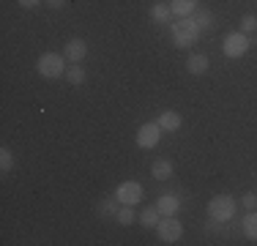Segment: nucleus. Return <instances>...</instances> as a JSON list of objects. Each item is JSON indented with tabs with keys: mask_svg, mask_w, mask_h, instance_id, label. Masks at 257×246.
Segmentation results:
<instances>
[{
	"mask_svg": "<svg viewBox=\"0 0 257 246\" xmlns=\"http://www.w3.org/2000/svg\"><path fill=\"white\" fill-rule=\"evenodd\" d=\"M47 6H50V9H63L66 6V0H44Z\"/></svg>",
	"mask_w": 257,
	"mask_h": 246,
	"instance_id": "393cba45",
	"label": "nucleus"
},
{
	"mask_svg": "<svg viewBox=\"0 0 257 246\" xmlns=\"http://www.w3.org/2000/svg\"><path fill=\"white\" fill-rule=\"evenodd\" d=\"M151 175H154L156 181H167V178L173 175V162H170V159H156L154 167H151Z\"/></svg>",
	"mask_w": 257,
	"mask_h": 246,
	"instance_id": "4468645a",
	"label": "nucleus"
},
{
	"mask_svg": "<svg viewBox=\"0 0 257 246\" xmlns=\"http://www.w3.org/2000/svg\"><path fill=\"white\" fill-rule=\"evenodd\" d=\"M63 55H66V60H69V63H82L85 55H88V44H85L82 39H69V41H66Z\"/></svg>",
	"mask_w": 257,
	"mask_h": 246,
	"instance_id": "6e6552de",
	"label": "nucleus"
},
{
	"mask_svg": "<svg viewBox=\"0 0 257 246\" xmlns=\"http://www.w3.org/2000/svg\"><path fill=\"white\" fill-rule=\"evenodd\" d=\"M243 232H246V238L257 241V213H254V211L243 216Z\"/></svg>",
	"mask_w": 257,
	"mask_h": 246,
	"instance_id": "a211bd4d",
	"label": "nucleus"
},
{
	"mask_svg": "<svg viewBox=\"0 0 257 246\" xmlns=\"http://www.w3.org/2000/svg\"><path fill=\"white\" fill-rule=\"evenodd\" d=\"M219 224H222V221L211 219V221H208V224H205V230H208V232H216V230H219Z\"/></svg>",
	"mask_w": 257,
	"mask_h": 246,
	"instance_id": "a878e982",
	"label": "nucleus"
},
{
	"mask_svg": "<svg viewBox=\"0 0 257 246\" xmlns=\"http://www.w3.org/2000/svg\"><path fill=\"white\" fill-rule=\"evenodd\" d=\"M194 22L200 25V30H208V28L216 25V20H213V14L208 9H197V11H194Z\"/></svg>",
	"mask_w": 257,
	"mask_h": 246,
	"instance_id": "dca6fc26",
	"label": "nucleus"
},
{
	"mask_svg": "<svg viewBox=\"0 0 257 246\" xmlns=\"http://www.w3.org/2000/svg\"><path fill=\"white\" fill-rule=\"evenodd\" d=\"M249 36L243 33V30H235V33H227L222 41V52L227 55V58H243V55L249 52Z\"/></svg>",
	"mask_w": 257,
	"mask_h": 246,
	"instance_id": "20e7f679",
	"label": "nucleus"
},
{
	"mask_svg": "<svg viewBox=\"0 0 257 246\" xmlns=\"http://www.w3.org/2000/svg\"><path fill=\"white\" fill-rule=\"evenodd\" d=\"M156 232H159V241L175 243V241H181V235H183V224H181L175 216H162V221H159V227H156Z\"/></svg>",
	"mask_w": 257,
	"mask_h": 246,
	"instance_id": "39448f33",
	"label": "nucleus"
},
{
	"mask_svg": "<svg viewBox=\"0 0 257 246\" xmlns=\"http://www.w3.org/2000/svg\"><path fill=\"white\" fill-rule=\"evenodd\" d=\"M243 205H246L249 211H254V208H257V194L254 192H246V194H243Z\"/></svg>",
	"mask_w": 257,
	"mask_h": 246,
	"instance_id": "5701e85b",
	"label": "nucleus"
},
{
	"mask_svg": "<svg viewBox=\"0 0 257 246\" xmlns=\"http://www.w3.org/2000/svg\"><path fill=\"white\" fill-rule=\"evenodd\" d=\"M159 140H162V126L159 123H143V126L137 129V145L143 148V151H151V148L159 145Z\"/></svg>",
	"mask_w": 257,
	"mask_h": 246,
	"instance_id": "423d86ee",
	"label": "nucleus"
},
{
	"mask_svg": "<svg viewBox=\"0 0 257 246\" xmlns=\"http://www.w3.org/2000/svg\"><path fill=\"white\" fill-rule=\"evenodd\" d=\"M115 219H118V224H123V227H128V224H134V211H132V205H120V211L115 213Z\"/></svg>",
	"mask_w": 257,
	"mask_h": 246,
	"instance_id": "aec40b11",
	"label": "nucleus"
},
{
	"mask_svg": "<svg viewBox=\"0 0 257 246\" xmlns=\"http://www.w3.org/2000/svg\"><path fill=\"white\" fill-rule=\"evenodd\" d=\"M39 3H44V0H20V6H22V9H36Z\"/></svg>",
	"mask_w": 257,
	"mask_h": 246,
	"instance_id": "b1692460",
	"label": "nucleus"
},
{
	"mask_svg": "<svg viewBox=\"0 0 257 246\" xmlns=\"http://www.w3.org/2000/svg\"><path fill=\"white\" fill-rule=\"evenodd\" d=\"M241 30H243V33H252V30H257V17L254 14L243 17V20H241Z\"/></svg>",
	"mask_w": 257,
	"mask_h": 246,
	"instance_id": "4be33fe9",
	"label": "nucleus"
},
{
	"mask_svg": "<svg viewBox=\"0 0 257 246\" xmlns=\"http://www.w3.org/2000/svg\"><path fill=\"white\" fill-rule=\"evenodd\" d=\"M208 66H211V60H208V55H203V52H194L192 58L186 60V69H189V74H194V77H203L208 71Z\"/></svg>",
	"mask_w": 257,
	"mask_h": 246,
	"instance_id": "9d476101",
	"label": "nucleus"
},
{
	"mask_svg": "<svg viewBox=\"0 0 257 246\" xmlns=\"http://www.w3.org/2000/svg\"><path fill=\"white\" fill-rule=\"evenodd\" d=\"M159 126H162V132H178L181 129V123H183V118L178 112H175V109H164L162 115H159Z\"/></svg>",
	"mask_w": 257,
	"mask_h": 246,
	"instance_id": "1a4fd4ad",
	"label": "nucleus"
},
{
	"mask_svg": "<svg viewBox=\"0 0 257 246\" xmlns=\"http://www.w3.org/2000/svg\"><path fill=\"white\" fill-rule=\"evenodd\" d=\"M0 170L3 172L14 170V153H11L9 148H0Z\"/></svg>",
	"mask_w": 257,
	"mask_h": 246,
	"instance_id": "412c9836",
	"label": "nucleus"
},
{
	"mask_svg": "<svg viewBox=\"0 0 257 246\" xmlns=\"http://www.w3.org/2000/svg\"><path fill=\"white\" fill-rule=\"evenodd\" d=\"M156 208H159L162 216H175L178 208H181V200L175 194H162V197H159V202H156Z\"/></svg>",
	"mask_w": 257,
	"mask_h": 246,
	"instance_id": "9b49d317",
	"label": "nucleus"
},
{
	"mask_svg": "<svg viewBox=\"0 0 257 246\" xmlns=\"http://www.w3.org/2000/svg\"><path fill=\"white\" fill-rule=\"evenodd\" d=\"M118 211H120V200H118V197H115V200H104L101 205H99L101 216H115Z\"/></svg>",
	"mask_w": 257,
	"mask_h": 246,
	"instance_id": "6ab92c4d",
	"label": "nucleus"
},
{
	"mask_svg": "<svg viewBox=\"0 0 257 246\" xmlns=\"http://www.w3.org/2000/svg\"><path fill=\"white\" fill-rule=\"evenodd\" d=\"M159 221H162V213H159V208H156V205L145 208V211L140 213V224H143L145 230H156Z\"/></svg>",
	"mask_w": 257,
	"mask_h": 246,
	"instance_id": "ddd939ff",
	"label": "nucleus"
},
{
	"mask_svg": "<svg viewBox=\"0 0 257 246\" xmlns=\"http://www.w3.org/2000/svg\"><path fill=\"white\" fill-rule=\"evenodd\" d=\"M173 17H192L197 11V0H170Z\"/></svg>",
	"mask_w": 257,
	"mask_h": 246,
	"instance_id": "f8f14e48",
	"label": "nucleus"
},
{
	"mask_svg": "<svg viewBox=\"0 0 257 246\" xmlns=\"http://www.w3.org/2000/svg\"><path fill=\"white\" fill-rule=\"evenodd\" d=\"M69 60H66V55H60V52H44L39 58V63H36V69H39V74L44 79H58V77H63L66 69H69Z\"/></svg>",
	"mask_w": 257,
	"mask_h": 246,
	"instance_id": "f03ea898",
	"label": "nucleus"
},
{
	"mask_svg": "<svg viewBox=\"0 0 257 246\" xmlns=\"http://www.w3.org/2000/svg\"><path fill=\"white\" fill-rule=\"evenodd\" d=\"M170 33H173L175 47H189V44H194V41L200 39L203 30H200L197 22H194V17H178V22H173Z\"/></svg>",
	"mask_w": 257,
	"mask_h": 246,
	"instance_id": "f257e3e1",
	"label": "nucleus"
},
{
	"mask_svg": "<svg viewBox=\"0 0 257 246\" xmlns=\"http://www.w3.org/2000/svg\"><path fill=\"white\" fill-rule=\"evenodd\" d=\"M208 216L216 219V221H230L235 216V200H232L230 194H216L211 202H208Z\"/></svg>",
	"mask_w": 257,
	"mask_h": 246,
	"instance_id": "7ed1b4c3",
	"label": "nucleus"
},
{
	"mask_svg": "<svg viewBox=\"0 0 257 246\" xmlns=\"http://www.w3.org/2000/svg\"><path fill=\"white\" fill-rule=\"evenodd\" d=\"M151 17H154L156 22H170L173 9H170V3H156L154 9H151Z\"/></svg>",
	"mask_w": 257,
	"mask_h": 246,
	"instance_id": "f3484780",
	"label": "nucleus"
},
{
	"mask_svg": "<svg viewBox=\"0 0 257 246\" xmlns=\"http://www.w3.org/2000/svg\"><path fill=\"white\" fill-rule=\"evenodd\" d=\"M63 77H66V82H69V85H82L85 82V69L79 63H71L69 69H66Z\"/></svg>",
	"mask_w": 257,
	"mask_h": 246,
	"instance_id": "2eb2a0df",
	"label": "nucleus"
},
{
	"mask_svg": "<svg viewBox=\"0 0 257 246\" xmlns=\"http://www.w3.org/2000/svg\"><path fill=\"white\" fill-rule=\"evenodd\" d=\"M115 197L120 200V205H137V202L143 200V183L123 181L118 189H115Z\"/></svg>",
	"mask_w": 257,
	"mask_h": 246,
	"instance_id": "0eeeda50",
	"label": "nucleus"
}]
</instances>
